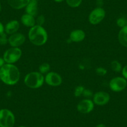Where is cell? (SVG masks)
Returning a JSON list of instances; mask_svg holds the SVG:
<instances>
[{"label":"cell","instance_id":"obj_3","mask_svg":"<svg viewBox=\"0 0 127 127\" xmlns=\"http://www.w3.org/2000/svg\"><path fill=\"white\" fill-rule=\"evenodd\" d=\"M44 82V76L39 71L31 72L26 75L24 79V84L31 89H39Z\"/></svg>","mask_w":127,"mask_h":127},{"label":"cell","instance_id":"obj_1","mask_svg":"<svg viewBox=\"0 0 127 127\" xmlns=\"http://www.w3.org/2000/svg\"><path fill=\"white\" fill-rule=\"evenodd\" d=\"M20 71L16 65L5 64L0 69V80L7 85H14L20 79Z\"/></svg>","mask_w":127,"mask_h":127},{"label":"cell","instance_id":"obj_9","mask_svg":"<svg viewBox=\"0 0 127 127\" xmlns=\"http://www.w3.org/2000/svg\"><path fill=\"white\" fill-rule=\"evenodd\" d=\"M44 82L49 86L58 87L62 84V78L56 72H49L45 75Z\"/></svg>","mask_w":127,"mask_h":127},{"label":"cell","instance_id":"obj_16","mask_svg":"<svg viewBox=\"0 0 127 127\" xmlns=\"http://www.w3.org/2000/svg\"><path fill=\"white\" fill-rule=\"evenodd\" d=\"M8 4L14 9H21L25 8L30 0H7Z\"/></svg>","mask_w":127,"mask_h":127},{"label":"cell","instance_id":"obj_26","mask_svg":"<svg viewBox=\"0 0 127 127\" xmlns=\"http://www.w3.org/2000/svg\"><path fill=\"white\" fill-rule=\"evenodd\" d=\"M93 95H94V94H93L91 90H89V89H85L82 94V96L85 97V98H90V97H93Z\"/></svg>","mask_w":127,"mask_h":127},{"label":"cell","instance_id":"obj_14","mask_svg":"<svg viewBox=\"0 0 127 127\" xmlns=\"http://www.w3.org/2000/svg\"><path fill=\"white\" fill-rule=\"evenodd\" d=\"M21 23L24 26L31 28L36 25V18L33 16L25 13L21 17Z\"/></svg>","mask_w":127,"mask_h":127},{"label":"cell","instance_id":"obj_19","mask_svg":"<svg viewBox=\"0 0 127 127\" xmlns=\"http://www.w3.org/2000/svg\"><path fill=\"white\" fill-rule=\"evenodd\" d=\"M111 69L113 71L115 72H122V65L120 62L118 61H113L111 62L110 64Z\"/></svg>","mask_w":127,"mask_h":127},{"label":"cell","instance_id":"obj_7","mask_svg":"<svg viewBox=\"0 0 127 127\" xmlns=\"http://www.w3.org/2000/svg\"><path fill=\"white\" fill-rule=\"evenodd\" d=\"M109 87L114 92H120L126 89L127 86V80L123 77H115L110 80Z\"/></svg>","mask_w":127,"mask_h":127},{"label":"cell","instance_id":"obj_23","mask_svg":"<svg viewBox=\"0 0 127 127\" xmlns=\"http://www.w3.org/2000/svg\"><path fill=\"white\" fill-rule=\"evenodd\" d=\"M8 43V34L4 32L3 34L0 35V45L4 46Z\"/></svg>","mask_w":127,"mask_h":127},{"label":"cell","instance_id":"obj_21","mask_svg":"<svg viewBox=\"0 0 127 127\" xmlns=\"http://www.w3.org/2000/svg\"><path fill=\"white\" fill-rule=\"evenodd\" d=\"M84 90H85V88L84 87L82 86V85H79V86H77L75 88V90H74V96L76 97H79L82 96L84 92Z\"/></svg>","mask_w":127,"mask_h":127},{"label":"cell","instance_id":"obj_6","mask_svg":"<svg viewBox=\"0 0 127 127\" xmlns=\"http://www.w3.org/2000/svg\"><path fill=\"white\" fill-rule=\"evenodd\" d=\"M106 13L102 7H97L93 9L89 15V21L92 25H97L104 19Z\"/></svg>","mask_w":127,"mask_h":127},{"label":"cell","instance_id":"obj_11","mask_svg":"<svg viewBox=\"0 0 127 127\" xmlns=\"http://www.w3.org/2000/svg\"><path fill=\"white\" fill-rule=\"evenodd\" d=\"M26 41V37L21 32H16L8 37V44L11 47H19Z\"/></svg>","mask_w":127,"mask_h":127},{"label":"cell","instance_id":"obj_32","mask_svg":"<svg viewBox=\"0 0 127 127\" xmlns=\"http://www.w3.org/2000/svg\"><path fill=\"white\" fill-rule=\"evenodd\" d=\"M55 2H56V3H62V2H63L64 0H54Z\"/></svg>","mask_w":127,"mask_h":127},{"label":"cell","instance_id":"obj_2","mask_svg":"<svg viewBox=\"0 0 127 127\" xmlns=\"http://www.w3.org/2000/svg\"><path fill=\"white\" fill-rule=\"evenodd\" d=\"M28 38L29 41L34 46H42L47 42L48 34L43 26L36 24L29 29Z\"/></svg>","mask_w":127,"mask_h":127},{"label":"cell","instance_id":"obj_29","mask_svg":"<svg viewBox=\"0 0 127 127\" xmlns=\"http://www.w3.org/2000/svg\"><path fill=\"white\" fill-rule=\"evenodd\" d=\"M4 32V26L3 23L0 22V35Z\"/></svg>","mask_w":127,"mask_h":127},{"label":"cell","instance_id":"obj_25","mask_svg":"<svg viewBox=\"0 0 127 127\" xmlns=\"http://www.w3.org/2000/svg\"><path fill=\"white\" fill-rule=\"evenodd\" d=\"M45 23V17L43 15H39L37 17L36 19V25L41 26H43V24Z\"/></svg>","mask_w":127,"mask_h":127},{"label":"cell","instance_id":"obj_10","mask_svg":"<svg viewBox=\"0 0 127 127\" xmlns=\"http://www.w3.org/2000/svg\"><path fill=\"white\" fill-rule=\"evenodd\" d=\"M110 100L109 94L104 91H99L93 95V102L94 104L98 106H103L107 105Z\"/></svg>","mask_w":127,"mask_h":127},{"label":"cell","instance_id":"obj_33","mask_svg":"<svg viewBox=\"0 0 127 127\" xmlns=\"http://www.w3.org/2000/svg\"><path fill=\"white\" fill-rule=\"evenodd\" d=\"M1 4L0 3V12H1Z\"/></svg>","mask_w":127,"mask_h":127},{"label":"cell","instance_id":"obj_12","mask_svg":"<svg viewBox=\"0 0 127 127\" xmlns=\"http://www.w3.org/2000/svg\"><path fill=\"white\" fill-rule=\"evenodd\" d=\"M20 27V24L18 20H11L6 23L4 26V32L8 35L18 32Z\"/></svg>","mask_w":127,"mask_h":127},{"label":"cell","instance_id":"obj_31","mask_svg":"<svg viewBox=\"0 0 127 127\" xmlns=\"http://www.w3.org/2000/svg\"><path fill=\"white\" fill-rule=\"evenodd\" d=\"M95 127H105V125L102 124V123H101V124L97 125Z\"/></svg>","mask_w":127,"mask_h":127},{"label":"cell","instance_id":"obj_4","mask_svg":"<svg viewBox=\"0 0 127 127\" xmlns=\"http://www.w3.org/2000/svg\"><path fill=\"white\" fill-rule=\"evenodd\" d=\"M23 52L19 47H10L3 54V58L6 64H14L21 57Z\"/></svg>","mask_w":127,"mask_h":127},{"label":"cell","instance_id":"obj_22","mask_svg":"<svg viewBox=\"0 0 127 127\" xmlns=\"http://www.w3.org/2000/svg\"><path fill=\"white\" fill-rule=\"evenodd\" d=\"M117 25L120 28L127 26V19L125 17H120L117 19Z\"/></svg>","mask_w":127,"mask_h":127},{"label":"cell","instance_id":"obj_5","mask_svg":"<svg viewBox=\"0 0 127 127\" xmlns=\"http://www.w3.org/2000/svg\"><path fill=\"white\" fill-rule=\"evenodd\" d=\"M14 123L15 116L10 110L0 109V127H13Z\"/></svg>","mask_w":127,"mask_h":127},{"label":"cell","instance_id":"obj_30","mask_svg":"<svg viewBox=\"0 0 127 127\" xmlns=\"http://www.w3.org/2000/svg\"><path fill=\"white\" fill-rule=\"evenodd\" d=\"M5 62H4V59H3V57H0V69L3 66V65L5 64Z\"/></svg>","mask_w":127,"mask_h":127},{"label":"cell","instance_id":"obj_27","mask_svg":"<svg viewBox=\"0 0 127 127\" xmlns=\"http://www.w3.org/2000/svg\"><path fill=\"white\" fill-rule=\"evenodd\" d=\"M122 74L123 77L127 80V65H125L122 70Z\"/></svg>","mask_w":127,"mask_h":127},{"label":"cell","instance_id":"obj_13","mask_svg":"<svg viewBox=\"0 0 127 127\" xmlns=\"http://www.w3.org/2000/svg\"><path fill=\"white\" fill-rule=\"evenodd\" d=\"M85 38V32L82 29H74L69 35V39L72 42H80Z\"/></svg>","mask_w":127,"mask_h":127},{"label":"cell","instance_id":"obj_20","mask_svg":"<svg viewBox=\"0 0 127 127\" xmlns=\"http://www.w3.org/2000/svg\"><path fill=\"white\" fill-rule=\"evenodd\" d=\"M66 3L70 8H75L80 6L82 4V0H65Z\"/></svg>","mask_w":127,"mask_h":127},{"label":"cell","instance_id":"obj_24","mask_svg":"<svg viewBox=\"0 0 127 127\" xmlns=\"http://www.w3.org/2000/svg\"><path fill=\"white\" fill-rule=\"evenodd\" d=\"M95 72L98 75L100 76H104L107 74V70L102 67H98L95 69Z\"/></svg>","mask_w":127,"mask_h":127},{"label":"cell","instance_id":"obj_34","mask_svg":"<svg viewBox=\"0 0 127 127\" xmlns=\"http://www.w3.org/2000/svg\"><path fill=\"white\" fill-rule=\"evenodd\" d=\"M26 127V126H19V127Z\"/></svg>","mask_w":127,"mask_h":127},{"label":"cell","instance_id":"obj_17","mask_svg":"<svg viewBox=\"0 0 127 127\" xmlns=\"http://www.w3.org/2000/svg\"><path fill=\"white\" fill-rule=\"evenodd\" d=\"M118 39L122 46L127 47V26L121 28L118 32Z\"/></svg>","mask_w":127,"mask_h":127},{"label":"cell","instance_id":"obj_28","mask_svg":"<svg viewBox=\"0 0 127 127\" xmlns=\"http://www.w3.org/2000/svg\"><path fill=\"white\" fill-rule=\"evenodd\" d=\"M96 4L97 7H102L103 4V0H96Z\"/></svg>","mask_w":127,"mask_h":127},{"label":"cell","instance_id":"obj_15","mask_svg":"<svg viewBox=\"0 0 127 127\" xmlns=\"http://www.w3.org/2000/svg\"><path fill=\"white\" fill-rule=\"evenodd\" d=\"M26 13L36 16L38 12V2L37 0H30L29 3L25 7Z\"/></svg>","mask_w":127,"mask_h":127},{"label":"cell","instance_id":"obj_8","mask_svg":"<svg viewBox=\"0 0 127 127\" xmlns=\"http://www.w3.org/2000/svg\"><path fill=\"white\" fill-rule=\"evenodd\" d=\"M94 102L90 98H84L80 100L77 105V110L82 114H88L93 111L94 108Z\"/></svg>","mask_w":127,"mask_h":127},{"label":"cell","instance_id":"obj_18","mask_svg":"<svg viewBox=\"0 0 127 127\" xmlns=\"http://www.w3.org/2000/svg\"><path fill=\"white\" fill-rule=\"evenodd\" d=\"M50 70H51V66L48 63H46V62L41 64L39 67V72L42 75L47 74V73L49 72Z\"/></svg>","mask_w":127,"mask_h":127}]
</instances>
